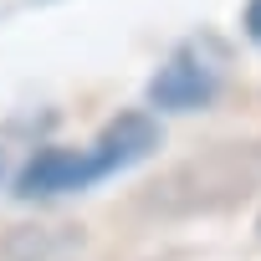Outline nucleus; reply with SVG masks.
<instances>
[{
	"label": "nucleus",
	"mask_w": 261,
	"mask_h": 261,
	"mask_svg": "<svg viewBox=\"0 0 261 261\" xmlns=\"http://www.w3.org/2000/svg\"><path fill=\"white\" fill-rule=\"evenodd\" d=\"M215 92H220V67H210L200 51H174L149 82V102L159 113H195Z\"/></svg>",
	"instance_id": "1"
},
{
	"label": "nucleus",
	"mask_w": 261,
	"mask_h": 261,
	"mask_svg": "<svg viewBox=\"0 0 261 261\" xmlns=\"http://www.w3.org/2000/svg\"><path fill=\"white\" fill-rule=\"evenodd\" d=\"M92 179H102V164L92 159V149H41L36 159H26L16 195L21 200H41V195H67V190H87Z\"/></svg>",
	"instance_id": "2"
},
{
	"label": "nucleus",
	"mask_w": 261,
	"mask_h": 261,
	"mask_svg": "<svg viewBox=\"0 0 261 261\" xmlns=\"http://www.w3.org/2000/svg\"><path fill=\"white\" fill-rule=\"evenodd\" d=\"M154 149H159V123H154L149 113H123V118H113L102 134H97L92 159L102 164V174H113V169L139 164V159L154 154Z\"/></svg>",
	"instance_id": "3"
},
{
	"label": "nucleus",
	"mask_w": 261,
	"mask_h": 261,
	"mask_svg": "<svg viewBox=\"0 0 261 261\" xmlns=\"http://www.w3.org/2000/svg\"><path fill=\"white\" fill-rule=\"evenodd\" d=\"M241 26H246V36L261 46V0H246V11H241Z\"/></svg>",
	"instance_id": "4"
}]
</instances>
